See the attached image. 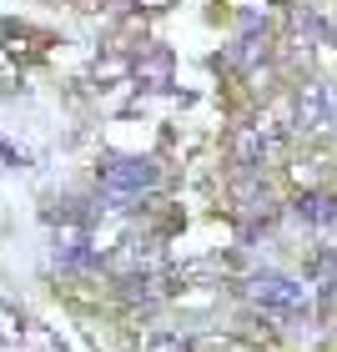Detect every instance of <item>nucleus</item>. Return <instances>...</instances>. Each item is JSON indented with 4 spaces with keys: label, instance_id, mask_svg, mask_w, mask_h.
Listing matches in <instances>:
<instances>
[{
    "label": "nucleus",
    "instance_id": "7ed1b4c3",
    "mask_svg": "<svg viewBox=\"0 0 337 352\" xmlns=\"http://www.w3.org/2000/svg\"><path fill=\"white\" fill-rule=\"evenodd\" d=\"M297 217L302 221H317V227H327V221H337V197H323V191H312V197L297 201Z\"/></svg>",
    "mask_w": 337,
    "mask_h": 352
},
{
    "label": "nucleus",
    "instance_id": "39448f33",
    "mask_svg": "<svg viewBox=\"0 0 337 352\" xmlns=\"http://www.w3.org/2000/svg\"><path fill=\"white\" fill-rule=\"evenodd\" d=\"M166 71H171V56H166V51H156L151 60H136V76H141L146 86H166Z\"/></svg>",
    "mask_w": 337,
    "mask_h": 352
},
{
    "label": "nucleus",
    "instance_id": "f257e3e1",
    "mask_svg": "<svg viewBox=\"0 0 337 352\" xmlns=\"http://www.w3.org/2000/svg\"><path fill=\"white\" fill-rule=\"evenodd\" d=\"M101 182H106V197L116 201L111 212H126L146 186H156V162H146V156H116V162H106Z\"/></svg>",
    "mask_w": 337,
    "mask_h": 352
},
{
    "label": "nucleus",
    "instance_id": "f03ea898",
    "mask_svg": "<svg viewBox=\"0 0 337 352\" xmlns=\"http://www.w3.org/2000/svg\"><path fill=\"white\" fill-rule=\"evenodd\" d=\"M252 297L262 302L267 312H297V307H307V287L292 282V277H282V272H262V277L252 282Z\"/></svg>",
    "mask_w": 337,
    "mask_h": 352
},
{
    "label": "nucleus",
    "instance_id": "20e7f679",
    "mask_svg": "<svg viewBox=\"0 0 337 352\" xmlns=\"http://www.w3.org/2000/svg\"><path fill=\"white\" fill-rule=\"evenodd\" d=\"M262 156H267V136L257 131V126H247V131L237 136V162H242L247 171H257V166H262Z\"/></svg>",
    "mask_w": 337,
    "mask_h": 352
},
{
    "label": "nucleus",
    "instance_id": "423d86ee",
    "mask_svg": "<svg viewBox=\"0 0 337 352\" xmlns=\"http://www.w3.org/2000/svg\"><path fill=\"white\" fill-rule=\"evenodd\" d=\"M182 347H186V342H182V338H171V332H166V338H156V342H151V352H182Z\"/></svg>",
    "mask_w": 337,
    "mask_h": 352
}]
</instances>
